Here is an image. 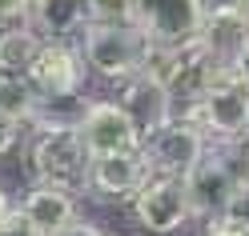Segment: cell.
<instances>
[{"label": "cell", "instance_id": "obj_15", "mask_svg": "<svg viewBox=\"0 0 249 236\" xmlns=\"http://www.w3.org/2000/svg\"><path fill=\"white\" fill-rule=\"evenodd\" d=\"M40 44H44V36L33 24L0 28V72H28L36 52H40Z\"/></svg>", "mask_w": 249, "mask_h": 236}, {"label": "cell", "instance_id": "obj_25", "mask_svg": "<svg viewBox=\"0 0 249 236\" xmlns=\"http://www.w3.org/2000/svg\"><path fill=\"white\" fill-rule=\"evenodd\" d=\"M237 156H241V172H245V180H249V140L237 144Z\"/></svg>", "mask_w": 249, "mask_h": 236}, {"label": "cell", "instance_id": "obj_6", "mask_svg": "<svg viewBox=\"0 0 249 236\" xmlns=\"http://www.w3.org/2000/svg\"><path fill=\"white\" fill-rule=\"evenodd\" d=\"M145 180H149L145 152H141V148H129V152L92 156L81 192H85L89 200H101V204H133L137 188H141Z\"/></svg>", "mask_w": 249, "mask_h": 236}, {"label": "cell", "instance_id": "obj_10", "mask_svg": "<svg viewBox=\"0 0 249 236\" xmlns=\"http://www.w3.org/2000/svg\"><path fill=\"white\" fill-rule=\"evenodd\" d=\"M28 76L40 88V96H69V92H85L89 64L72 40H44Z\"/></svg>", "mask_w": 249, "mask_h": 236}, {"label": "cell", "instance_id": "obj_11", "mask_svg": "<svg viewBox=\"0 0 249 236\" xmlns=\"http://www.w3.org/2000/svg\"><path fill=\"white\" fill-rule=\"evenodd\" d=\"M81 140H85L89 156H108V152L141 148L145 136L117 100H92L85 120H81Z\"/></svg>", "mask_w": 249, "mask_h": 236}, {"label": "cell", "instance_id": "obj_12", "mask_svg": "<svg viewBox=\"0 0 249 236\" xmlns=\"http://www.w3.org/2000/svg\"><path fill=\"white\" fill-rule=\"evenodd\" d=\"M117 104L133 116V124L141 128V136H153L157 128H165V124L177 116V100H173V92H169L161 80L145 76V72L121 84Z\"/></svg>", "mask_w": 249, "mask_h": 236}, {"label": "cell", "instance_id": "obj_24", "mask_svg": "<svg viewBox=\"0 0 249 236\" xmlns=\"http://www.w3.org/2000/svg\"><path fill=\"white\" fill-rule=\"evenodd\" d=\"M233 216H241L245 224H249V180L241 184V192H237V200H233V208H229Z\"/></svg>", "mask_w": 249, "mask_h": 236}, {"label": "cell", "instance_id": "obj_2", "mask_svg": "<svg viewBox=\"0 0 249 236\" xmlns=\"http://www.w3.org/2000/svg\"><path fill=\"white\" fill-rule=\"evenodd\" d=\"M149 44H153L149 32L133 20H92L81 36V52L92 76L124 84L145 72Z\"/></svg>", "mask_w": 249, "mask_h": 236}, {"label": "cell", "instance_id": "obj_26", "mask_svg": "<svg viewBox=\"0 0 249 236\" xmlns=\"http://www.w3.org/2000/svg\"><path fill=\"white\" fill-rule=\"evenodd\" d=\"M8 216H12V204H8V196H4V192H0V228L8 224Z\"/></svg>", "mask_w": 249, "mask_h": 236}, {"label": "cell", "instance_id": "obj_4", "mask_svg": "<svg viewBox=\"0 0 249 236\" xmlns=\"http://www.w3.org/2000/svg\"><path fill=\"white\" fill-rule=\"evenodd\" d=\"M89 164L92 156L81 140V128H36L33 144H28V172H33V180H44V184L81 192Z\"/></svg>", "mask_w": 249, "mask_h": 236}, {"label": "cell", "instance_id": "obj_14", "mask_svg": "<svg viewBox=\"0 0 249 236\" xmlns=\"http://www.w3.org/2000/svg\"><path fill=\"white\" fill-rule=\"evenodd\" d=\"M89 24V0H33V28L44 40H81Z\"/></svg>", "mask_w": 249, "mask_h": 236}, {"label": "cell", "instance_id": "obj_13", "mask_svg": "<svg viewBox=\"0 0 249 236\" xmlns=\"http://www.w3.org/2000/svg\"><path fill=\"white\" fill-rule=\"evenodd\" d=\"M17 212L40 236H56L65 224H72V220L81 216V212H76V192H72V188L44 184V180H33V188H28L24 200L17 204Z\"/></svg>", "mask_w": 249, "mask_h": 236}, {"label": "cell", "instance_id": "obj_3", "mask_svg": "<svg viewBox=\"0 0 249 236\" xmlns=\"http://www.w3.org/2000/svg\"><path fill=\"white\" fill-rule=\"evenodd\" d=\"M241 184H245V172H241L237 144H209L205 156H201V160L193 164V172L185 176L193 216L197 220L225 216L233 208V200H237Z\"/></svg>", "mask_w": 249, "mask_h": 236}, {"label": "cell", "instance_id": "obj_9", "mask_svg": "<svg viewBox=\"0 0 249 236\" xmlns=\"http://www.w3.org/2000/svg\"><path fill=\"white\" fill-rule=\"evenodd\" d=\"M197 48L213 64H237L249 48V12L237 0L205 4V16H201V28H197Z\"/></svg>", "mask_w": 249, "mask_h": 236}, {"label": "cell", "instance_id": "obj_27", "mask_svg": "<svg viewBox=\"0 0 249 236\" xmlns=\"http://www.w3.org/2000/svg\"><path fill=\"white\" fill-rule=\"evenodd\" d=\"M237 68H241V76H245V80H249V48H245V56L237 60Z\"/></svg>", "mask_w": 249, "mask_h": 236}, {"label": "cell", "instance_id": "obj_19", "mask_svg": "<svg viewBox=\"0 0 249 236\" xmlns=\"http://www.w3.org/2000/svg\"><path fill=\"white\" fill-rule=\"evenodd\" d=\"M33 24V0H0V28Z\"/></svg>", "mask_w": 249, "mask_h": 236}, {"label": "cell", "instance_id": "obj_20", "mask_svg": "<svg viewBox=\"0 0 249 236\" xmlns=\"http://www.w3.org/2000/svg\"><path fill=\"white\" fill-rule=\"evenodd\" d=\"M92 20H129V0H89Z\"/></svg>", "mask_w": 249, "mask_h": 236}, {"label": "cell", "instance_id": "obj_23", "mask_svg": "<svg viewBox=\"0 0 249 236\" xmlns=\"http://www.w3.org/2000/svg\"><path fill=\"white\" fill-rule=\"evenodd\" d=\"M56 236H105V232H101L97 224H89V220H85V216H76V220H72V224H65V228H60Z\"/></svg>", "mask_w": 249, "mask_h": 236}, {"label": "cell", "instance_id": "obj_22", "mask_svg": "<svg viewBox=\"0 0 249 236\" xmlns=\"http://www.w3.org/2000/svg\"><path fill=\"white\" fill-rule=\"evenodd\" d=\"M0 236H40V232H36L33 224H28V220H24L17 208H12V216H8V224L0 228Z\"/></svg>", "mask_w": 249, "mask_h": 236}, {"label": "cell", "instance_id": "obj_8", "mask_svg": "<svg viewBox=\"0 0 249 236\" xmlns=\"http://www.w3.org/2000/svg\"><path fill=\"white\" fill-rule=\"evenodd\" d=\"M205 0H129V20L141 24L157 44H193Z\"/></svg>", "mask_w": 249, "mask_h": 236}, {"label": "cell", "instance_id": "obj_28", "mask_svg": "<svg viewBox=\"0 0 249 236\" xmlns=\"http://www.w3.org/2000/svg\"><path fill=\"white\" fill-rule=\"evenodd\" d=\"M237 4H241V8H245V12H249V0H237Z\"/></svg>", "mask_w": 249, "mask_h": 236}, {"label": "cell", "instance_id": "obj_17", "mask_svg": "<svg viewBox=\"0 0 249 236\" xmlns=\"http://www.w3.org/2000/svg\"><path fill=\"white\" fill-rule=\"evenodd\" d=\"M36 100H40V88L33 84L28 72H0V112L28 124L36 112Z\"/></svg>", "mask_w": 249, "mask_h": 236}, {"label": "cell", "instance_id": "obj_1", "mask_svg": "<svg viewBox=\"0 0 249 236\" xmlns=\"http://www.w3.org/2000/svg\"><path fill=\"white\" fill-rule=\"evenodd\" d=\"M177 112L209 144H241L249 140V80L237 64H213L205 92L181 104Z\"/></svg>", "mask_w": 249, "mask_h": 236}, {"label": "cell", "instance_id": "obj_5", "mask_svg": "<svg viewBox=\"0 0 249 236\" xmlns=\"http://www.w3.org/2000/svg\"><path fill=\"white\" fill-rule=\"evenodd\" d=\"M129 208H133V220L149 236H173V232H181L189 224V220H197L185 180L181 176H165V172H149V180L137 188Z\"/></svg>", "mask_w": 249, "mask_h": 236}, {"label": "cell", "instance_id": "obj_16", "mask_svg": "<svg viewBox=\"0 0 249 236\" xmlns=\"http://www.w3.org/2000/svg\"><path fill=\"white\" fill-rule=\"evenodd\" d=\"M89 104L92 100H85L81 92H69V96H40L28 124H33V128H81Z\"/></svg>", "mask_w": 249, "mask_h": 236}, {"label": "cell", "instance_id": "obj_21", "mask_svg": "<svg viewBox=\"0 0 249 236\" xmlns=\"http://www.w3.org/2000/svg\"><path fill=\"white\" fill-rule=\"evenodd\" d=\"M20 128H24L20 120H12V116H4V112H0V160H4V156H8L12 148H17Z\"/></svg>", "mask_w": 249, "mask_h": 236}, {"label": "cell", "instance_id": "obj_7", "mask_svg": "<svg viewBox=\"0 0 249 236\" xmlns=\"http://www.w3.org/2000/svg\"><path fill=\"white\" fill-rule=\"evenodd\" d=\"M205 148H209V140L201 136L181 112L169 120L165 128H157L153 136L141 140V152L149 160V172H165V176H181V180L193 172V164L205 156Z\"/></svg>", "mask_w": 249, "mask_h": 236}, {"label": "cell", "instance_id": "obj_18", "mask_svg": "<svg viewBox=\"0 0 249 236\" xmlns=\"http://www.w3.org/2000/svg\"><path fill=\"white\" fill-rule=\"evenodd\" d=\"M201 236H249V224L241 216H233V212H225V216H209L205 220V232Z\"/></svg>", "mask_w": 249, "mask_h": 236}]
</instances>
